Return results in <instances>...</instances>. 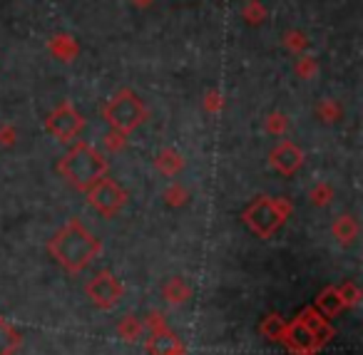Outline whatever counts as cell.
<instances>
[{
	"label": "cell",
	"mask_w": 363,
	"mask_h": 355,
	"mask_svg": "<svg viewBox=\"0 0 363 355\" xmlns=\"http://www.w3.org/2000/svg\"><path fill=\"white\" fill-rule=\"evenodd\" d=\"M267 132L269 135H277V137H281L284 132L289 130V120H286V115H281V112H272V115L267 117Z\"/></svg>",
	"instance_id": "d4e9b609"
},
{
	"label": "cell",
	"mask_w": 363,
	"mask_h": 355,
	"mask_svg": "<svg viewBox=\"0 0 363 355\" xmlns=\"http://www.w3.org/2000/svg\"><path fill=\"white\" fill-rule=\"evenodd\" d=\"M313 308H316L321 315H326V318H333V315L341 313L343 303H341V295H338V288H333V286L323 288L321 293H318V298H316V303H313Z\"/></svg>",
	"instance_id": "9a60e30c"
},
{
	"label": "cell",
	"mask_w": 363,
	"mask_h": 355,
	"mask_svg": "<svg viewBox=\"0 0 363 355\" xmlns=\"http://www.w3.org/2000/svg\"><path fill=\"white\" fill-rule=\"evenodd\" d=\"M82 127H85V120H82V115L75 110L72 102H62V105L55 107V110L50 112V117L45 120V130L50 132L57 142H72L82 132Z\"/></svg>",
	"instance_id": "ba28073f"
},
{
	"label": "cell",
	"mask_w": 363,
	"mask_h": 355,
	"mask_svg": "<svg viewBox=\"0 0 363 355\" xmlns=\"http://www.w3.org/2000/svg\"><path fill=\"white\" fill-rule=\"evenodd\" d=\"M23 343V335L18 333L16 325L0 318V355H13Z\"/></svg>",
	"instance_id": "e0dca14e"
},
{
	"label": "cell",
	"mask_w": 363,
	"mask_h": 355,
	"mask_svg": "<svg viewBox=\"0 0 363 355\" xmlns=\"http://www.w3.org/2000/svg\"><path fill=\"white\" fill-rule=\"evenodd\" d=\"M242 18L249 26H259V23H264V18H267V8H264V3H259V0H247Z\"/></svg>",
	"instance_id": "44dd1931"
},
{
	"label": "cell",
	"mask_w": 363,
	"mask_h": 355,
	"mask_svg": "<svg viewBox=\"0 0 363 355\" xmlns=\"http://www.w3.org/2000/svg\"><path fill=\"white\" fill-rule=\"evenodd\" d=\"M294 204L286 196H257L252 204L247 206V211L242 214L244 224L259 236V239H272L291 216Z\"/></svg>",
	"instance_id": "3957f363"
},
{
	"label": "cell",
	"mask_w": 363,
	"mask_h": 355,
	"mask_svg": "<svg viewBox=\"0 0 363 355\" xmlns=\"http://www.w3.org/2000/svg\"><path fill=\"white\" fill-rule=\"evenodd\" d=\"M48 47H50V52L60 62H72L77 55H80V45H77V40L72 35H65V33H60V35L52 38Z\"/></svg>",
	"instance_id": "7c38bea8"
},
{
	"label": "cell",
	"mask_w": 363,
	"mask_h": 355,
	"mask_svg": "<svg viewBox=\"0 0 363 355\" xmlns=\"http://www.w3.org/2000/svg\"><path fill=\"white\" fill-rule=\"evenodd\" d=\"M296 318H301L303 323L308 325V330H311V333L316 335V340H318L321 345H326L328 340L333 338V325L328 323L326 315L318 313V310L313 308V305H311V308H303L301 313L296 315Z\"/></svg>",
	"instance_id": "8fae6325"
},
{
	"label": "cell",
	"mask_w": 363,
	"mask_h": 355,
	"mask_svg": "<svg viewBox=\"0 0 363 355\" xmlns=\"http://www.w3.org/2000/svg\"><path fill=\"white\" fill-rule=\"evenodd\" d=\"M308 199H311L313 206H326L328 201L333 199V186L326 184V181H321V184H316L311 189V194H308Z\"/></svg>",
	"instance_id": "603a6c76"
},
{
	"label": "cell",
	"mask_w": 363,
	"mask_h": 355,
	"mask_svg": "<svg viewBox=\"0 0 363 355\" xmlns=\"http://www.w3.org/2000/svg\"><path fill=\"white\" fill-rule=\"evenodd\" d=\"M222 107H224V100H222V95H219L217 90H209L207 95H204V110H207V112L217 115Z\"/></svg>",
	"instance_id": "83f0119b"
},
{
	"label": "cell",
	"mask_w": 363,
	"mask_h": 355,
	"mask_svg": "<svg viewBox=\"0 0 363 355\" xmlns=\"http://www.w3.org/2000/svg\"><path fill=\"white\" fill-rule=\"evenodd\" d=\"M48 251L67 274H80L102 254V241L80 219H70L52 234Z\"/></svg>",
	"instance_id": "6da1fadb"
},
{
	"label": "cell",
	"mask_w": 363,
	"mask_h": 355,
	"mask_svg": "<svg viewBox=\"0 0 363 355\" xmlns=\"http://www.w3.org/2000/svg\"><path fill=\"white\" fill-rule=\"evenodd\" d=\"M284 45H286L291 52H298V55H301V52L308 47V38L303 35L301 30H289L286 35H284Z\"/></svg>",
	"instance_id": "cb8c5ba5"
},
{
	"label": "cell",
	"mask_w": 363,
	"mask_h": 355,
	"mask_svg": "<svg viewBox=\"0 0 363 355\" xmlns=\"http://www.w3.org/2000/svg\"><path fill=\"white\" fill-rule=\"evenodd\" d=\"M316 115H318V120H321V122H326V125H333V122L341 120L343 110H341V105H338L336 100H323L321 105L316 107Z\"/></svg>",
	"instance_id": "ffe728a7"
},
{
	"label": "cell",
	"mask_w": 363,
	"mask_h": 355,
	"mask_svg": "<svg viewBox=\"0 0 363 355\" xmlns=\"http://www.w3.org/2000/svg\"><path fill=\"white\" fill-rule=\"evenodd\" d=\"M162 293H164V298L169 300L172 305H182V303H187V300H189V295H192V288H189L184 278L174 276V278H169L164 286H162Z\"/></svg>",
	"instance_id": "2e32d148"
},
{
	"label": "cell",
	"mask_w": 363,
	"mask_h": 355,
	"mask_svg": "<svg viewBox=\"0 0 363 355\" xmlns=\"http://www.w3.org/2000/svg\"><path fill=\"white\" fill-rule=\"evenodd\" d=\"M18 142V132L13 125H3L0 127V145L3 147H13Z\"/></svg>",
	"instance_id": "f546056e"
},
{
	"label": "cell",
	"mask_w": 363,
	"mask_h": 355,
	"mask_svg": "<svg viewBox=\"0 0 363 355\" xmlns=\"http://www.w3.org/2000/svg\"><path fill=\"white\" fill-rule=\"evenodd\" d=\"M187 199H189V191L184 189L182 184H172L169 189L164 191V201L169 206H182Z\"/></svg>",
	"instance_id": "4316f807"
},
{
	"label": "cell",
	"mask_w": 363,
	"mask_h": 355,
	"mask_svg": "<svg viewBox=\"0 0 363 355\" xmlns=\"http://www.w3.org/2000/svg\"><path fill=\"white\" fill-rule=\"evenodd\" d=\"M155 167H157V171H160V174L174 176V174H179L182 167H184V157H182L174 147H164V150L157 154Z\"/></svg>",
	"instance_id": "4fadbf2b"
},
{
	"label": "cell",
	"mask_w": 363,
	"mask_h": 355,
	"mask_svg": "<svg viewBox=\"0 0 363 355\" xmlns=\"http://www.w3.org/2000/svg\"><path fill=\"white\" fill-rule=\"evenodd\" d=\"M145 325L150 328V338H147L150 355H187V348L179 340V335L174 330H169V325L164 323V318L157 310L150 313Z\"/></svg>",
	"instance_id": "8992f818"
},
{
	"label": "cell",
	"mask_w": 363,
	"mask_h": 355,
	"mask_svg": "<svg viewBox=\"0 0 363 355\" xmlns=\"http://www.w3.org/2000/svg\"><path fill=\"white\" fill-rule=\"evenodd\" d=\"M284 330H286V320H284L279 313L264 315L262 325H259V333H262L267 340H272V343H281Z\"/></svg>",
	"instance_id": "ac0fdd59"
},
{
	"label": "cell",
	"mask_w": 363,
	"mask_h": 355,
	"mask_svg": "<svg viewBox=\"0 0 363 355\" xmlns=\"http://www.w3.org/2000/svg\"><path fill=\"white\" fill-rule=\"evenodd\" d=\"M338 295H341L343 308H356L358 300H361V288H358L353 281H348V283H343L341 288H338Z\"/></svg>",
	"instance_id": "7402d4cb"
},
{
	"label": "cell",
	"mask_w": 363,
	"mask_h": 355,
	"mask_svg": "<svg viewBox=\"0 0 363 355\" xmlns=\"http://www.w3.org/2000/svg\"><path fill=\"white\" fill-rule=\"evenodd\" d=\"M142 330H145V325H142L140 318H135V315H125V318L117 323V335H120L122 340H127V343H137Z\"/></svg>",
	"instance_id": "d6986e66"
},
{
	"label": "cell",
	"mask_w": 363,
	"mask_h": 355,
	"mask_svg": "<svg viewBox=\"0 0 363 355\" xmlns=\"http://www.w3.org/2000/svg\"><path fill=\"white\" fill-rule=\"evenodd\" d=\"M316 72H318V65H316V60H313L311 55H303V57H298V60H296V75L301 77V80H311Z\"/></svg>",
	"instance_id": "484cf974"
},
{
	"label": "cell",
	"mask_w": 363,
	"mask_h": 355,
	"mask_svg": "<svg viewBox=\"0 0 363 355\" xmlns=\"http://www.w3.org/2000/svg\"><path fill=\"white\" fill-rule=\"evenodd\" d=\"M87 199H90L92 209H95L97 214H102L105 219H112V216H117L125 209L127 191L122 189L115 179H110V176L105 174L102 179H97L95 184L87 189Z\"/></svg>",
	"instance_id": "5b68a950"
},
{
	"label": "cell",
	"mask_w": 363,
	"mask_h": 355,
	"mask_svg": "<svg viewBox=\"0 0 363 355\" xmlns=\"http://www.w3.org/2000/svg\"><path fill=\"white\" fill-rule=\"evenodd\" d=\"M107 159L95 150L92 145H85V142H77L70 152L60 159L57 164V171L65 176V181H70L75 189L87 191L97 179L107 174Z\"/></svg>",
	"instance_id": "7a4b0ae2"
},
{
	"label": "cell",
	"mask_w": 363,
	"mask_h": 355,
	"mask_svg": "<svg viewBox=\"0 0 363 355\" xmlns=\"http://www.w3.org/2000/svg\"><path fill=\"white\" fill-rule=\"evenodd\" d=\"M85 291H87V298L92 300V305L100 310H112L122 300V295H125V286L120 283V278L112 271H100L85 286Z\"/></svg>",
	"instance_id": "52a82bcc"
},
{
	"label": "cell",
	"mask_w": 363,
	"mask_h": 355,
	"mask_svg": "<svg viewBox=\"0 0 363 355\" xmlns=\"http://www.w3.org/2000/svg\"><path fill=\"white\" fill-rule=\"evenodd\" d=\"M331 231H333V239H336L338 244L351 246L353 241L358 239V221L353 219L351 214H343V216H338V219L333 221Z\"/></svg>",
	"instance_id": "5bb4252c"
},
{
	"label": "cell",
	"mask_w": 363,
	"mask_h": 355,
	"mask_svg": "<svg viewBox=\"0 0 363 355\" xmlns=\"http://www.w3.org/2000/svg\"><path fill=\"white\" fill-rule=\"evenodd\" d=\"M303 159H306V157H303L301 147H296L289 140H284L281 145H277L272 150V154H269V164H272V169H277L279 174H284V176L296 174V171L303 167Z\"/></svg>",
	"instance_id": "30bf717a"
},
{
	"label": "cell",
	"mask_w": 363,
	"mask_h": 355,
	"mask_svg": "<svg viewBox=\"0 0 363 355\" xmlns=\"http://www.w3.org/2000/svg\"><path fill=\"white\" fill-rule=\"evenodd\" d=\"M281 343H286V348L291 350L294 355H316L318 350L323 348L301 318H294L291 323H286Z\"/></svg>",
	"instance_id": "9c48e42d"
},
{
	"label": "cell",
	"mask_w": 363,
	"mask_h": 355,
	"mask_svg": "<svg viewBox=\"0 0 363 355\" xmlns=\"http://www.w3.org/2000/svg\"><path fill=\"white\" fill-rule=\"evenodd\" d=\"M102 117L110 122L112 130L127 137L147 120V107L132 90H120L102 107Z\"/></svg>",
	"instance_id": "277c9868"
},
{
	"label": "cell",
	"mask_w": 363,
	"mask_h": 355,
	"mask_svg": "<svg viewBox=\"0 0 363 355\" xmlns=\"http://www.w3.org/2000/svg\"><path fill=\"white\" fill-rule=\"evenodd\" d=\"M132 3H135L137 8H150L152 3H155V0H132Z\"/></svg>",
	"instance_id": "4dcf8cb0"
},
{
	"label": "cell",
	"mask_w": 363,
	"mask_h": 355,
	"mask_svg": "<svg viewBox=\"0 0 363 355\" xmlns=\"http://www.w3.org/2000/svg\"><path fill=\"white\" fill-rule=\"evenodd\" d=\"M125 145H127V140H125V135H122V132H115V130H112L110 135H105V147H107L110 152H120Z\"/></svg>",
	"instance_id": "f1b7e54d"
}]
</instances>
